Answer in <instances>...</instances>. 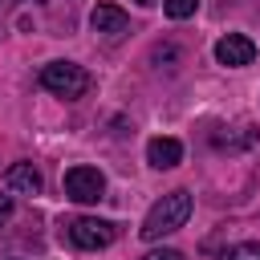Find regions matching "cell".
<instances>
[{
	"instance_id": "obj_1",
	"label": "cell",
	"mask_w": 260,
	"mask_h": 260,
	"mask_svg": "<svg viewBox=\"0 0 260 260\" xmlns=\"http://www.w3.org/2000/svg\"><path fill=\"white\" fill-rule=\"evenodd\" d=\"M187 215H191V191H167L150 211H146V219H142V240H162V236H171V232H179L183 223H187Z\"/></svg>"
},
{
	"instance_id": "obj_2",
	"label": "cell",
	"mask_w": 260,
	"mask_h": 260,
	"mask_svg": "<svg viewBox=\"0 0 260 260\" xmlns=\"http://www.w3.org/2000/svg\"><path fill=\"white\" fill-rule=\"evenodd\" d=\"M41 85L49 89V93H57V98H81V93H89V73L81 69V65H73V61H49L45 69H41Z\"/></svg>"
},
{
	"instance_id": "obj_3",
	"label": "cell",
	"mask_w": 260,
	"mask_h": 260,
	"mask_svg": "<svg viewBox=\"0 0 260 260\" xmlns=\"http://www.w3.org/2000/svg\"><path fill=\"white\" fill-rule=\"evenodd\" d=\"M114 236H118V228H114L110 219H98V215H77V219L65 223V240H69L73 248H85V252L114 244Z\"/></svg>"
},
{
	"instance_id": "obj_4",
	"label": "cell",
	"mask_w": 260,
	"mask_h": 260,
	"mask_svg": "<svg viewBox=\"0 0 260 260\" xmlns=\"http://www.w3.org/2000/svg\"><path fill=\"white\" fill-rule=\"evenodd\" d=\"M65 195L73 203H98L106 195V175L98 167H69L65 171Z\"/></svg>"
},
{
	"instance_id": "obj_5",
	"label": "cell",
	"mask_w": 260,
	"mask_h": 260,
	"mask_svg": "<svg viewBox=\"0 0 260 260\" xmlns=\"http://www.w3.org/2000/svg\"><path fill=\"white\" fill-rule=\"evenodd\" d=\"M252 57H256V45H252L244 32H228V37L215 41V61H219V65L240 69V65H252Z\"/></svg>"
},
{
	"instance_id": "obj_6",
	"label": "cell",
	"mask_w": 260,
	"mask_h": 260,
	"mask_svg": "<svg viewBox=\"0 0 260 260\" xmlns=\"http://www.w3.org/2000/svg\"><path fill=\"white\" fill-rule=\"evenodd\" d=\"M146 162L154 171H171L183 162V142L179 138H150L146 142Z\"/></svg>"
},
{
	"instance_id": "obj_7",
	"label": "cell",
	"mask_w": 260,
	"mask_h": 260,
	"mask_svg": "<svg viewBox=\"0 0 260 260\" xmlns=\"http://www.w3.org/2000/svg\"><path fill=\"white\" fill-rule=\"evenodd\" d=\"M89 24H93V32H102V37H122V32L130 28L126 12L114 8V4H98V8L89 12Z\"/></svg>"
},
{
	"instance_id": "obj_8",
	"label": "cell",
	"mask_w": 260,
	"mask_h": 260,
	"mask_svg": "<svg viewBox=\"0 0 260 260\" xmlns=\"http://www.w3.org/2000/svg\"><path fill=\"white\" fill-rule=\"evenodd\" d=\"M4 179H8V191L16 195H41V171L32 162H12Z\"/></svg>"
},
{
	"instance_id": "obj_9",
	"label": "cell",
	"mask_w": 260,
	"mask_h": 260,
	"mask_svg": "<svg viewBox=\"0 0 260 260\" xmlns=\"http://www.w3.org/2000/svg\"><path fill=\"white\" fill-rule=\"evenodd\" d=\"M219 260H260V244L256 240H244V244H228L219 252Z\"/></svg>"
},
{
	"instance_id": "obj_10",
	"label": "cell",
	"mask_w": 260,
	"mask_h": 260,
	"mask_svg": "<svg viewBox=\"0 0 260 260\" xmlns=\"http://www.w3.org/2000/svg\"><path fill=\"white\" fill-rule=\"evenodd\" d=\"M162 8H167V16H171V20H187V16L199 8V0H167Z\"/></svg>"
},
{
	"instance_id": "obj_11",
	"label": "cell",
	"mask_w": 260,
	"mask_h": 260,
	"mask_svg": "<svg viewBox=\"0 0 260 260\" xmlns=\"http://www.w3.org/2000/svg\"><path fill=\"white\" fill-rule=\"evenodd\" d=\"M142 260H183V252H175V248H154V252H146Z\"/></svg>"
},
{
	"instance_id": "obj_12",
	"label": "cell",
	"mask_w": 260,
	"mask_h": 260,
	"mask_svg": "<svg viewBox=\"0 0 260 260\" xmlns=\"http://www.w3.org/2000/svg\"><path fill=\"white\" fill-rule=\"evenodd\" d=\"M12 211H16V203H12V195H0V228L12 219Z\"/></svg>"
},
{
	"instance_id": "obj_13",
	"label": "cell",
	"mask_w": 260,
	"mask_h": 260,
	"mask_svg": "<svg viewBox=\"0 0 260 260\" xmlns=\"http://www.w3.org/2000/svg\"><path fill=\"white\" fill-rule=\"evenodd\" d=\"M138 4H154V0H138Z\"/></svg>"
}]
</instances>
